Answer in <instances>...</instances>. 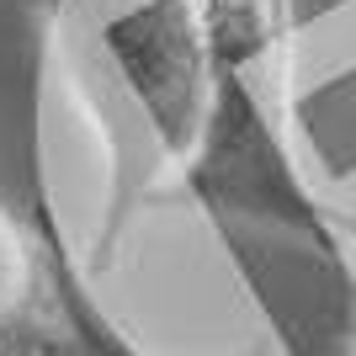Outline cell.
Masks as SVG:
<instances>
[{"instance_id": "cell-5", "label": "cell", "mask_w": 356, "mask_h": 356, "mask_svg": "<svg viewBox=\"0 0 356 356\" xmlns=\"http://www.w3.org/2000/svg\"><path fill=\"white\" fill-rule=\"evenodd\" d=\"M341 90H356V70H351V74H346V80H341Z\"/></svg>"}, {"instance_id": "cell-4", "label": "cell", "mask_w": 356, "mask_h": 356, "mask_svg": "<svg viewBox=\"0 0 356 356\" xmlns=\"http://www.w3.org/2000/svg\"><path fill=\"white\" fill-rule=\"evenodd\" d=\"M38 271H43V261H38L32 234H22V229L0 213V341L27 325L32 293H38Z\"/></svg>"}, {"instance_id": "cell-3", "label": "cell", "mask_w": 356, "mask_h": 356, "mask_svg": "<svg viewBox=\"0 0 356 356\" xmlns=\"http://www.w3.org/2000/svg\"><path fill=\"white\" fill-rule=\"evenodd\" d=\"M192 6L208 27V43L223 70L245 74L250 86L293 102V90L282 86L293 38L309 22L341 11L346 0H192Z\"/></svg>"}, {"instance_id": "cell-2", "label": "cell", "mask_w": 356, "mask_h": 356, "mask_svg": "<svg viewBox=\"0 0 356 356\" xmlns=\"http://www.w3.org/2000/svg\"><path fill=\"white\" fill-rule=\"evenodd\" d=\"M27 229H32V245H38V261H43V282L48 298L64 319V341H70L74 356H149L144 346L128 335V330L106 314V303L96 298L90 287V266L80 261V250L70 245L59 223V208L48 197V181L32 160V186H27Z\"/></svg>"}, {"instance_id": "cell-6", "label": "cell", "mask_w": 356, "mask_h": 356, "mask_svg": "<svg viewBox=\"0 0 356 356\" xmlns=\"http://www.w3.org/2000/svg\"><path fill=\"white\" fill-rule=\"evenodd\" d=\"M48 6H54V11H59V6H64V0H48Z\"/></svg>"}, {"instance_id": "cell-1", "label": "cell", "mask_w": 356, "mask_h": 356, "mask_svg": "<svg viewBox=\"0 0 356 356\" xmlns=\"http://www.w3.org/2000/svg\"><path fill=\"white\" fill-rule=\"evenodd\" d=\"M96 48L149 138V154H154L149 197H154L202 149V134L218 106L223 64L192 0H128L102 22Z\"/></svg>"}]
</instances>
